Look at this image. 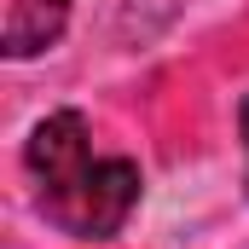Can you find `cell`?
<instances>
[{"mask_svg":"<svg viewBox=\"0 0 249 249\" xmlns=\"http://www.w3.org/2000/svg\"><path fill=\"white\" fill-rule=\"evenodd\" d=\"M23 162L41 180V214L70 238H116L139 203V168L127 157H93L81 110H53L29 133Z\"/></svg>","mask_w":249,"mask_h":249,"instance_id":"cell-1","label":"cell"},{"mask_svg":"<svg viewBox=\"0 0 249 249\" xmlns=\"http://www.w3.org/2000/svg\"><path fill=\"white\" fill-rule=\"evenodd\" d=\"M180 12V0H122V35H157L168 18Z\"/></svg>","mask_w":249,"mask_h":249,"instance_id":"cell-3","label":"cell"},{"mask_svg":"<svg viewBox=\"0 0 249 249\" xmlns=\"http://www.w3.org/2000/svg\"><path fill=\"white\" fill-rule=\"evenodd\" d=\"M238 122H244V145H249V99H244V110H238Z\"/></svg>","mask_w":249,"mask_h":249,"instance_id":"cell-4","label":"cell"},{"mask_svg":"<svg viewBox=\"0 0 249 249\" xmlns=\"http://www.w3.org/2000/svg\"><path fill=\"white\" fill-rule=\"evenodd\" d=\"M70 23V0H0V53L35 58L47 53Z\"/></svg>","mask_w":249,"mask_h":249,"instance_id":"cell-2","label":"cell"}]
</instances>
